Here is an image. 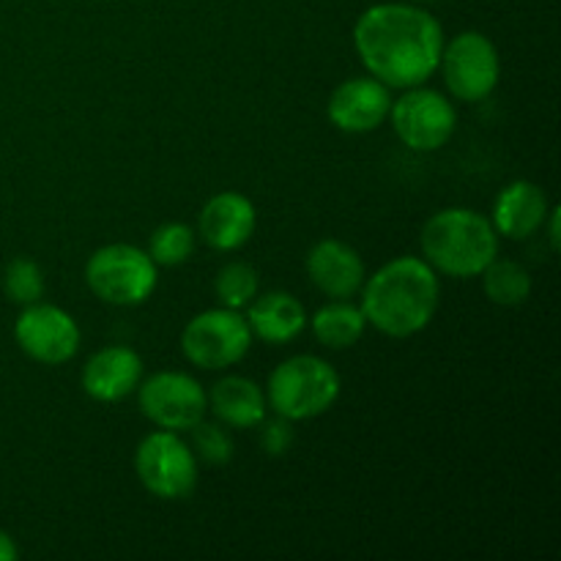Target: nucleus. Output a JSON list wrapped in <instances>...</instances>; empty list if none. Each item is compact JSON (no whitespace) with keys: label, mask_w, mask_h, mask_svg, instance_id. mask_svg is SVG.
Returning a JSON list of instances; mask_svg holds the SVG:
<instances>
[{"label":"nucleus","mask_w":561,"mask_h":561,"mask_svg":"<svg viewBox=\"0 0 561 561\" xmlns=\"http://www.w3.org/2000/svg\"><path fill=\"white\" fill-rule=\"evenodd\" d=\"M354 47L370 77L387 88L425 85L444 49L442 22L411 3L370 5L354 25Z\"/></svg>","instance_id":"f257e3e1"},{"label":"nucleus","mask_w":561,"mask_h":561,"mask_svg":"<svg viewBox=\"0 0 561 561\" xmlns=\"http://www.w3.org/2000/svg\"><path fill=\"white\" fill-rule=\"evenodd\" d=\"M442 299L438 274L425 257L403 255L378 268L362 285V312L387 337H411L433 321Z\"/></svg>","instance_id":"f03ea898"},{"label":"nucleus","mask_w":561,"mask_h":561,"mask_svg":"<svg viewBox=\"0 0 561 561\" xmlns=\"http://www.w3.org/2000/svg\"><path fill=\"white\" fill-rule=\"evenodd\" d=\"M420 247L436 274L469 279L480 277L499 255V233L480 211L455 206L442 208L422 225Z\"/></svg>","instance_id":"7ed1b4c3"},{"label":"nucleus","mask_w":561,"mask_h":561,"mask_svg":"<svg viewBox=\"0 0 561 561\" xmlns=\"http://www.w3.org/2000/svg\"><path fill=\"white\" fill-rule=\"evenodd\" d=\"M340 387V373L327 359L312 354L290 356L268 376L266 403L277 416L307 422L337 403Z\"/></svg>","instance_id":"20e7f679"},{"label":"nucleus","mask_w":561,"mask_h":561,"mask_svg":"<svg viewBox=\"0 0 561 561\" xmlns=\"http://www.w3.org/2000/svg\"><path fill=\"white\" fill-rule=\"evenodd\" d=\"M85 283L96 299L115 307H137L157 290V263L135 244L99 247L85 263Z\"/></svg>","instance_id":"39448f33"},{"label":"nucleus","mask_w":561,"mask_h":561,"mask_svg":"<svg viewBox=\"0 0 561 561\" xmlns=\"http://www.w3.org/2000/svg\"><path fill=\"white\" fill-rule=\"evenodd\" d=\"M135 474L151 496L181 502L197 488V458L179 433L159 427L137 444Z\"/></svg>","instance_id":"423d86ee"},{"label":"nucleus","mask_w":561,"mask_h":561,"mask_svg":"<svg viewBox=\"0 0 561 561\" xmlns=\"http://www.w3.org/2000/svg\"><path fill=\"white\" fill-rule=\"evenodd\" d=\"M252 329L241 310L214 307L192 318L181 332V351L201 370H228L247 356Z\"/></svg>","instance_id":"0eeeda50"},{"label":"nucleus","mask_w":561,"mask_h":561,"mask_svg":"<svg viewBox=\"0 0 561 561\" xmlns=\"http://www.w3.org/2000/svg\"><path fill=\"white\" fill-rule=\"evenodd\" d=\"M438 69L453 99L474 104L496 91L499 77H502V58H499L496 44L485 33L463 31L449 44L444 42Z\"/></svg>","instance_id":"6e6552de"},{"label":"nucleus","mask_w":561,"mask_h":561,"mask_svg":"<svg viewBox=\"0 0 561 561\" xmlns=\"http://www.w3.org/2000/svg\"><path fill=\"white\" fill-rule=\"evenodd\" d=\"M389 118L405 148L425 153L447 146L458 126V110L442 91L414 85L405 88L400 99H392Z\"/></svg>","instance_id":"1a4fd4ad"},{"label":"nucleus","mask_w":561,"mask_h":561,"mask_svg":"<svg viewBox=\"0 0 561 561\" xmlns=\"http://www.w3.org/2000/svg\"><path fill=\"white\" fill-rule=\"evenodd\" d=\"M140 411L162 431H192L208 411V392L190 373L162 370L137 387Z\"/></svg>","instance_id":"9d476101"},{"label":"nucleus","mask_w":561,"mask_h":561,"mask_svg":"<svg viewBox=\"0 0 561 561\" xmlns=\"http://www.w3.org/2000/svg\"><path fill=\"white\" fill-rule=\"evenodd\" d=\"M14 340L22 354L42 365H64L75 359L80 348V327L60 307L47 301H33L22 307L14 321Z\"/></svg>","instance_id":"9b49d317"},{"label":"nucleus","mask_w":561,"mask_h":561,"mask_svg":"<svg viewBox=\"0 0 561 561\" xmlns=\"http://www.w3.org/2000/svg\"><path fill=\"white\" fill-rule=\"evenodd\" d=\"M389 107H392V88L376 77H351L332 91L327 115L334 129L367 135L389 118Z\"/></svg>","instance_id":"f8f14e48"},{"label":"nucleus","mask_w":561,"mask_h":561,"mask_svg":"<svg viewBox=\"0 0 561 561\" xmlns=\"http://www.w3.org/2000/svg\"><path fill=\"white\" fill-rule=\"evenodd\" d=\"M142 381V359L129 345H107L82 365V389L96 403H118L137 392Z\"/></svg>","instance_id":"ddd939ff"},{"label":"nucleus","mask_w":561,"mask_h":561,"mask_svg":"<svg viewBox=\"0 0 561 561\" xmlns=\"http://www.w3.org/2000/svg\"><path fill=\"white\" fill-rule=\"evenodd\" d=\"M255 203L233 190L219 192L211 201H206V206L201 208V217H197L201 239L219 252H233L244 247L255 233Z\"/></svg>","instance_id":"4468645a"},{"label":"nucleus","mask_w":561,"mask_h":561,"mask_svg":"<svg viewBox=\"0 0 561 561\" xmlns=\"http://www.w3.org/2000/svg\"><path fill=\"white\" fill-rule=\"evenodd\" d=\"M307 277L329 299H351L365 285V261L340 239H321L307 252Z\"/></svg>","instance_id":"2eb2a0df"},{"label":"nucleus","mask_w":561,"mask_h":561,"mask_svg":"<svg viewBox=\"0 0 561 561\" xmlns=\"http://www.w3.org/2000/svg\"><path fill=\"white\" fill-rule=\"evenodd\" d=\"M548 214H551V203L542 186H537L535 181H513L499 192L491 222L499 236L524 241L546 228Z\"/></svg>","instance_id":"dca6fc26"},{"label":"nucleus","mask_w":561,"mask_h":561,"mask_svg":"<svg viewBox=\"0 0 561 561\" xmlns=\"http://www.w3.org/2000/svg\"><path fill=\"white\" fill-rule=\"evenodd\" d=\"M247 323L252 329V337L268 345H285L305 332L307 312L296 296L285 294V290H272V294L255 296L250 301Z\"/></svg>","instance_id":"f3484780"},{"label":"nucleus","mask_w":561,"mask_h":561,"mask_svg":"<svg viewBox=\"0 0 561 561\" xmlns=\"http://www.w3.org/2000/svg\"><path fill=\"white\" fill-rule=\"evenodd\" d=\"M208 405L225 427L247 431L266 420V392L244 376H228L208 392Z\"/></svg>","instance_id":"a211bd4d"},{"label":"nucleus","mask_w":561,"mask_h":561,"mask_svg":"<svg viewBox=\"0 0 561 561\" xmlns=\"http://www.w3.org/2000/svg\"><path fill=\"white\" fill-rule=\"evenodd\" d=\"M307 323L312 327L318 343L327 348H351L359 343L367 327L362 307L351 305L348 299L329 301L321 310H316V316L307 318Z\"/></svg>","instance_id":"6ab92c4d"},{"label":"nucleus","mask_w":561,"mask_h":561,"mask_svg":"<svg viewBox=\"0 0 561 561\" xmlns=\"http://www.w3.org/2000/svg\"><path fill=\"white\" fill-rule=\"evenodd\" d=\"M480 277L485 296L499 307H518L531 296V274L518 261L493 257Z\"/></svg>","instance_id":"aec40b11"},{"label":"nucleus","mask_w":561,"mask_h":561,"mask_svg":"<svg viewBox=\"0 0 561 561\" xmlns=\"http://www.w3.org/2000/svg\"><path fill=\"white\" fill-rule=\"evenodd\" d=\"M214 290H217V299L222 301V307L244 310L261 290V279H257V272L250 263L233 261L219 268L217 279H214Z\"/></svg>","instance_id":"412c9836"},{"label":"nucleus","mask_w":561,"mask_h":561,"mask_svg":"<svg viewBox=\"0 0 561 561\" xmlns=\"http://www.w3.org/2000/svg\"><path fill=\"white\" fill-rule=\"evenodd\" d=\"M192 250H195V233L184 222L159 225L148 241V255L157 266H181L190 261Z\"/></svg>","instance_id":"4be33fe9"},{"label":"nucleus","mask_w":561,"mask_h":561,"mask_svg":"<svg viewBox=\"0 0 561 561\" xmlns=\"http://www.w3.org/2000/svg\"><path fill=\"white\" fill-rule=\"evenodd\" d=\"M3 290L9 301L25 307L42 301L44 296V272L31 257H14L3 272Z\"/></svg>","instance_id":"5701e85b"},{"label":"nucleus","mask_w":561,"mask_h":561,"mask_svg":"<svg viewBox=\"0 0 561 561\" xmlns=\"http://www.w3.org/2000/svg\"><path fill=\"white\" fill-rule=\"evenodd\" d=\"M192 453L197 460L208 466H225L233 458V442H230L228 431L222 427V422H197L192 427Z\"/></svg>","instance_id":"b1692460"},{"label":"nucleus","mask_w":561,"mask_h":561,"mask_svg":"<svg viewBox=\"0 0 561 561\" xmlns=\"http://www.w3.org/2000/svg\"><path fill=\"white\" fill-rule=\"evenodd\" d=\"M263 433H261V447L268 458H279L290 449L294 444V425L285 416H274L272 422L263 420Z\"/></svg>","instance_id":"393cba45"},{"label":"nucleus","mask_w":561,"mask_h":561,"mask_svg":"<svg viewBox=\"0 0 561 561\" xmlns=\"http://www.w3.org/2000/svg\"><path fill=\"white\" fill-rule=\"evenodd\" d=\"M16 557H20V548H16L14 537L0 529V561H14Z\"/></svg>","instance_id":"a878e982"},{"label":"nucleus","mask_w":561,"mask_h":561,"mask_svg":"<svg viewBox=\"0 0 561 561\" xmlns=\"http://www.w3.org/2000/svg\"><path fill=\"white\" fill-rule=\"evenodd\" d=\"M546 222H548V236H551V247L553 250H559V208H551Z\"/></svg>","instance_id":"bb28decb"},{"label":"nucleus","mask_w":561,"mask_h":561,"mask_svg":"<svg viewBox=\"0 0 561 561\" xmlns=\"http://www.w3.org/2000/svg\"><path fill=\"white\" fill-rule=\"evenodd\" d=\"M425 3H433V0H425Z\"/></svg>","instance_id":"cd10ccee"}]
</instances>
